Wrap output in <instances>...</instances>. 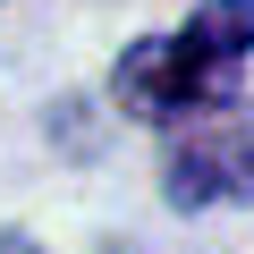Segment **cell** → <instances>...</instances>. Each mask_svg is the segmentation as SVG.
<instances>
[{
    "instance_id": "obj_1",
    "label": "cell",
    "mask_w": 254,
    "mask_h": 254,
    "mask_svg": "<svg viewBox=\"0 0 254 254\" xmlns=\"http://www.w3.org/2000/svg\"><path fill=\"white\" fill-rule=\"evenodd\" d=\"M254 60V0H203L178 34H144L119 51V102L136 119H187L229 93V76Z\"/></svg>"
},
{
    "instance_id": "obj_2",
    "label": "cell",
    "mask_w": 254,
    "mask_h": 254,
    "mask_svg": "<svg viewBox=\"0 0 254 254\" xmlns=\"http://www.w3.org/2000/svg\"><path fill=\"white\" fill-rule=\"evenodd\" d=\"M161 195L178 212H212V203H246L254 195V119H212V127H187L170 170H161Z\"/></svg>"
}]
</instances>
